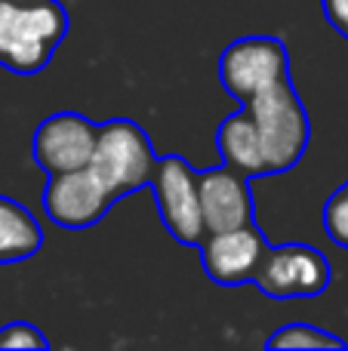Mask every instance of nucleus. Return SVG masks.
<instances>
[{
    "label": "nucleus",
    "instance_id": "f257e3e1",
    "mask_svg": "<svg viewBox=\"0 0 348 351\" xmlns=\"http://www.w3.org/2000/svg\"><path fill=\"white\" fill-rule=\"evenodd\" d=\"M62 0H0V68L12 74H40L68 34Z\"/></svg>",
    "mask_w": 348,
    "mask_h": 351
},
{
    "label": "nucleus",
    "instance_id": "f03ea898",
    "mask_svg": "<svg viewBox=\"0 0 348 351\" xmlns=\"http://www.w3.org/2000/svg\"><path fill=\"white\" fill-rule=\"evenodd\" d=\"M247 108L259 130L269 173L293 170L306 158L308 142H312V121H308V111L293 80H281V84L262 90L247 102Z\"/></svg>",
    "mask_w": 348,
    "mask_h": 351
},
{
    "label": "nucleus",
    "instance_id": "7ed1b4c3",
    "mask_svg": "<svg viewBox=\"0 0 348 351\" xmlns=\"http://www.w3.org/2000/svg\"><path fill=\"white\" fill-rule=\"evenodd\" d=\"M158 154L148 139V133L129 117H111L99 123V142L92 154V170L105 179V185L123 197L139 188L151 185Z\"/></svg>",
    "mask_w": 348,
    "mask_h": 351
},
{
    "label": "nucleus",
    "instance_id": "20e7f679",
    "mask_svg": "<svg viewBox=\"0 0 348 351\" xmlns=\"http://www.w3.org/2000/svg\"><path fill=\"white\" fill-rule=\"evenodd\" d=\"M290 80V53L281 37L250 34L232 40L219 56V84L228 96L247 105L262 90Z\"/></svg>",
    "mask_w": 348,
    "mask_h": 351
},
{
    "label": "nucleus",
    "instance_id": "39448f33",
    "mask_svg": "<svg viewBox=\"0 0 348 351\" xmlns=\"http://www.w3.org/2000/svg\"><path fill=\"white\" fill-rule=\"evenodd\" d=\"M253 284L271 299H314L333 284V268L312 243L269 247Z\"/></svg>",
    "mask_w": 348,
    "mask_h": 351
},
{
    "label": "nucleus",
    "instance_id": "423d86ee",
    "mask_svg": "<svg viewBox=\"0 0 348 351\" xmlns=\"http://www.w3.org/2000/svg\"><path fill=\"white\" fill-rule=\"evenodd\" d=\"M151 191L166 234L182 247H197L207 234L197 197V170L182 154H166L158 160L151 176Z\"/></svg>",
    "mask_w": 348,
    "mask_h": 351
},
{
    "label": "nucleus",
    "instance_id": "0eeeda50",
    "mask_svg": "<svg viewBox=\"0 0 348 351\" xmlns=\"http://www.w3.org/2000/svg\"><path fill=\"white\" fill-rule=\"evenodd\" d=\"M117 194L105 185V179L92 167L71 173L49 176L43 188V213L49 222H55L65 231L92 228L108 216Z\"/></svg>",
    "mask_w": 348,
    "mask_h": 351
},
{
    "label": "nucleus",
    "instance_id": "6e6552de",
    "mask_svg": "<svg viewBox=\"0 0 348 351\" xmlns=\"http://www.w3.org/2000/svg\"><path fill=\"white\" fill-rule=\"evenodd\" d=\"M99 142V123L77 111H59L37 123L31 154L47 176L84 170L92 164Z\"/></svg>",
    "mask_w": 348,
    "mask_h": 351
},
{
    "label": "nucleus",
    "instance_id": "1a4fd4ad",
    "mask_svg": "<svg viewBox=\"0 0 348 351\" xmlns=\"http://www.w3.org/2000/svg\"><path fill=\"white\" fill-rule=\"evenodd\" d=\"M265 250H269V241L256 228V222L228 231H207L203 241L197 243L203 271L219 287L253 284Z\"/></svg>",
    "mask_w": 348,
    "mask_h": 351
},
{
    "label": "nucleus",
    "instance_id": "9d476101",
    "mask_svg": "<svg viewBox=\"0 0 348 351\" xmlns=\"http://www.w3.org/2000/svg\"><path fill=\"white\" fill-rule=\"evenodd\" d=\"M197 197H201V216L207 231H228L256 222L250 176L228 164L207 167L197 173Z\"/></svg>",
    "mask_w": 348,
    "mask_h": 351
},
{
    "label": "nucleus",
    "instance_id": "9b49d317",
    "mask_svg": "<svg viewBox=\"0 0 348 351\" xmlns=\"http://www.w3.org/2000/svg\"><path fill=\"white\" fill-rule=\"evenodd\" d=\"M216 152L222 154V164L234 167L244 176H269L262 154V142H259V130L253 123V114L247 105H240L234 114H228L216 130Z\"/></svg>",
    "mask_w": 348,
    "mask_h": 351
},
{
    "label": "nucleus",
    "instance_id": "f8f14e48",
    "mask_svg": "<svg viewBox=\"0 0 348 351\" xmlns=\"http://www.w3.org/2000/svg\"><path fill=\"white\" fill-rule=\"evenodd\" d=\"M43 247V228L31 210L0 194V265L25 262Z\"/></svg>",
    "mask_w": 348,
    "mask_h": 351
},
{
    "label": "nucleus",
    "instance_id": "ddd939ff",
    "mask_svg": "<svg viewBox=\"0 0 348 351\" xmlns=\"http://www.w3.org/2000/svg\"><path fill=\"white\" fill-rule=\"evenodd\" d=\"M348 342L343 336H333L321 327L312 324H287V327L275 330V333L265 339V348H345Z\"/></svg>",
    "mask_w": 348,
    "mask_h": 351
},
{
    "label": "nucleus",
    "instance_id": "4468645a",
    "mask_svg": "<svg viewBox=\"0 0 348 351\" xmlns=\"http://www.w3.org/2000/svg\"><path fill=\"white\" fill-rule=\"evenodd\" d=\"M324 231L336 247L348 250V182L336 188L324 204Z\"/></svg>",
    "mask_w": 348,
    "mask_h": 351
},
{
    "label": "nucleus",
    "instance_id": "2eb2a0df",
    "mask_svg": "<svg viewBox=\"0 0 348 351\" xmlns=\"http://www.w3.org/2000/svg\"><path fill=\"white\" fill-rule=\"evenodd\" d=\"M0 348H49V339L28 321H12L0 327Z\"/></svg>",
    "mask_w": 348,
    "mask_h": 351
},
{
    "label": "nucleus",
    "instance_id": "dca6fc26",
    "mask_svg": "<svg viewBox=\"0 0 348 351\" xmlns=\"http://www.w3.org/2000/svg\"><path fill=\"white\" fill-rule=\"evenodd\" d=\"M321 10H324L330 28L348 40V0H321Z\"/></svg>",
    "mask_w": 348,
    "mask_h": 351
}]
</instances>
